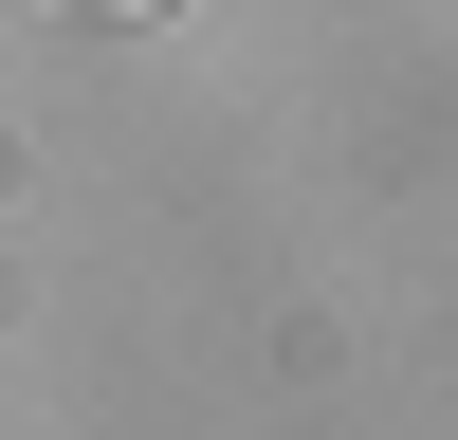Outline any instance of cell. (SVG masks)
<instances>
[{"label":"cell","mask_w":458,"mask_h":440,"mask_svg":"<svg viewBox=\"0 0 458 440\" xmlns=\"http://www.w3.org/2000/svg\"><path fill=\"white\" fill-rule=\"evenodd\" d=\"M73 19H165V0H73Z\"/></svg>","instance_id":"1"}]
</instances>
